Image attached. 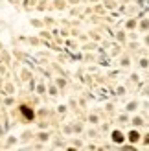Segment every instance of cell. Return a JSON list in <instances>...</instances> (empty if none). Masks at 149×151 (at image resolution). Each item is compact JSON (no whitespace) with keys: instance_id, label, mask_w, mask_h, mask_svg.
Listing matches in <instances>:
<instances>
[{"instance_id":"cell-12","label":"cell","mask_w":149,"mask_h":151,"mask_svg":"<svg viewBox=\"0 0 149 151\" xmlns=\"http://www.w3.org/2000/svg\"><path fill=\"white\" fill-rule=\"evenodd\" d=\"M145 42H147V44H149V37H145Z\"/></svg>"},{"instance_id":"cell-5","label":"cell","mask_w":149,"mask_h":151,"mask_svg":"<svg viewBox=\"0 0 149 151\" xmlns=\"http://www.w3.org/2000/svg\"><path fill=\"white\" fill-rule=\"evenodd\" d=\"M22 113H24V114H26L28 118H33V114H31V113L28 111V107H22Z\"/></svg>"},{"instance_id":"cell-4","label":"cell","mask_w":149,"mask_h":151,"mask_svg":"<svg viewBox=\"0 0 149 151\" xmlns=\"http://www.w3.org/2000/svg\"><path fill=\"white\" fill-rule=\"evenodd\" d=\"M140 28H142V30H149V20H142V22H140Z\"/></svg>"},{"instance_id":"cell-9","label":"cell","mask_w":149,"mask_h":151,"mask_svg":"<svg viewBox=\"0 0 149 151\" xmlns=\"http://www.w3.org/2000/svg\"><path fill=\"white\" fill-rule=\"evenodd\" d=\"M136 24H134V20H129V22H127V28H134Z\"/></svg>"},{"instance_id":"cell-8","label":"cell","mask_w":149,"mask_h":151,"mask_svg":"<svg viewBox=\"0 0 149 151\" xmlns=\"http://www.w3.org/2000/svg\"><path fill=\"white\" fill-rule=\"evenodd\" d=\"M140 67H142V68L147 67V59H140Z\"/></svg>"},{"instance_id":"cell-7","label":"cell","mask_w":149,"mask_h":151,"mask_svg":"<svg viewBox=\"0 0 149 151\" xmlns=\"http://www.w3.org/2000/svg\"><path fill=\"white\" fill-rule=\"evenodd\" d=\"M133 123H134V125H142L144 122H142V118H134V120H133Z\"/></svg>"},{"instance_id":"cell-6","label":"cell","mask_w":149,"mask_h":151,"mask_svg":"<svg viewBox=\"0 0 149 151\" xmlns=\"http://www.w3.org/2000/svg\"><path fill=\"white\" fill-rule=\"evenodd\" d=\"M129 63H131L129 57H123V59H121V64H123V67H129Z\"/></svg>"},{"instance_id":"cell-11","label":"cell","mask_w":149,"mask_h":151,"mask_svg":"<svg viewBox=\"0 0 149 151\" xmlns=\"http://www.w3.org/2000/svg\"><path fill=\"white\" fill-rule=\"evenodd\" d=\"M145 144H149V135H147V136H145Z\"/></svg>"},{"instance_id":"cell-10","label":"cell","mask_w":149,"mask_h":151,"mask_svg":"<svg viewBox=\"0 0 149 151\" xmlns=\"http://www.w3.org/2000/svg\"><path fill=\"white\" fill-rule=\"evenodd\" d=\"M118 39H120V41H125V35H123V33L120 31V33H118Z\"/></svg>"},{"instance_id":"cell-2","label":"cell","mask_w":149,"mask_h":151,"mask_svg":"<svg viewBox=\"0 0 149 151\" xmlns=\"http://www.w3.org/2000/svg\"><path fill=\"white\" fill-rule=\"evenodd\" d=\"M138 138H140V135H138L136 131H131V133H129V140H131V142H138Z\"/></svg>"},{"instance_id":"cell-1","label":"cell","mask_w":149,"mask_h":151,"mask_svg":"<svg viewBox=\"0 0 149 151\" xmlns=\"http://www.w3.org/2000/svg\"><path fill=\"white\" fill-rule=\"evenodd\" d=\"M112 140H114L116 144H121V142H123V135H121L120 131H112Z\"/></svg>"},{"instance_id":"cell-3","label":"cell","mask_w":149,"mask_h":151,"mask_svg":"<svg viewBox=\"0 0 149 151\" xmlns=\"http://www.w3.org/2000/svg\"><path fill=\"white\" fill-rule=\"evenodd\" d=\"M136 107H138V101H131L127 105V111H136Z\"/></svg>"}]
</instances>
